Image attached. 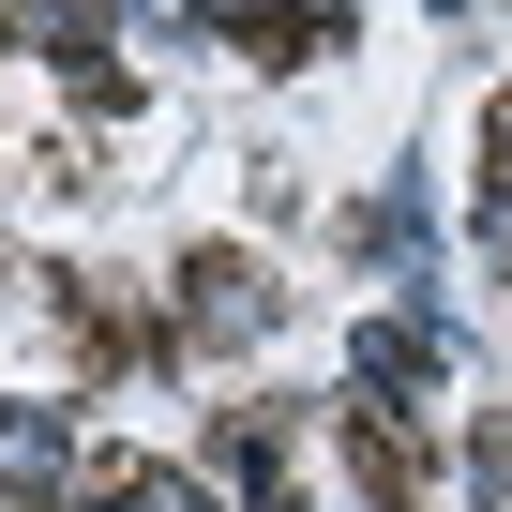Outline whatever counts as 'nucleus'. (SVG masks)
<instances>
[{
	"label": "nucleus",
	"instance_id": "1",
	"mask_svg": "<svg viewBox=\"0 0 512 512\" xmlns=\"http://www.w3.org/2000/svg\"><path fill=\"white\" fill-rule=\"evenodd\" d=\"M362 377L377 392H437V332H362Z\"/></svg>",
	"mask_w": 512,
	"mask_h": 512
},
{
	"label": "nucleus",
	"instance_id": "2",
	"mask_svg": "<svg viewBox=\"0 0 512 512\" xmlns=\"http://www.w3.org/2000/svg\"><path fill=\"white\" fill-rule=\"evenodd\" d=\"M91 512H211V497H196V482H106Z\"/></svg>",
	"mask_w": 512,
	"mask_h": 512
},
{
	"label": "nucleus",
	"instance_id": "3",
	"mask_svg": "<svg viewBox=\"0 0 512 512\" xmlns=\"http://www.w3.org/2000/svg\"><path fill=\"white\" fill-rule=\"evenodd\" d=\"M196 16H226V31H256V16H272V0H196Z\"/></svg>",
	"mask_w": 512,
	"mask_h": 512
},
{
	"label": "nucleus",
	"instance_id": "4",
	"mask_svg": "<svg viewBox=\"0 0 512 512\" xmlns=\"http://www.w3.org/2000/svg\"><path fill=\"white\" fill-rule=\"evenodd\" d=\"M497 196H512V106H497Z\"/></svg>",
	"mask_w": 512,
	"mask_h": 512
}]
</instances>
